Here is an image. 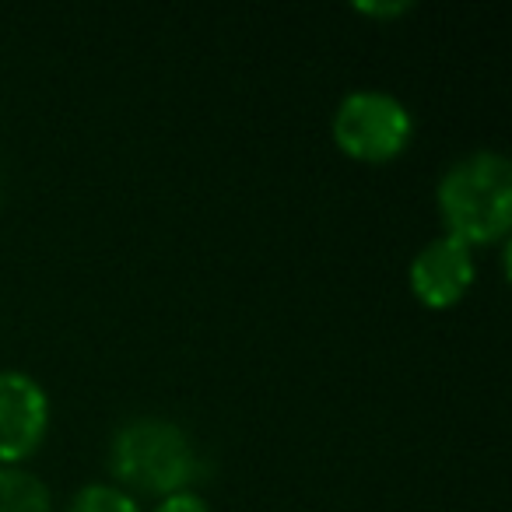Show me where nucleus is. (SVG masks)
<instances>
[{
  "mask_svg": "<svg viewBox=\"0 0 512 512\" xmlns=\"http://www.w3.org/2000/svg\"><path fill=\"white\" fill-rule=\"evenodd\" d=\"M435 200L446 235L470 249L505 242L512 228V162L498 151H474L449 165Z\"/></svg>",
  "mask_w": 512,
  "mask_h": 512,
  "instance_id": "obj_1",
  "label": "nucleus"
},
{
  "mask_svg": "<svg viewBox=\"0 0 512 512\" xmlns=\"http://www.w3.org/2000/svg\"><path fill=\"white\" fill-rule=\"evenodd\" d=\"M67 512H141V505L130 491L116 488V484H85L71 498Z\"/></svg>",
  "mask_w": 512,
  "mask_h": 512,
  "instance_id": "obj_7",
  "label": "nucleus"
},
{
  "mask_svg": "<svg viewBox=\"0 0 512 512\" xmlns=\"http://www.w3.org/2000/svg\"><path fill=\"white\" fill-rule=\"evenodd\" d=\"M474 274H477L474 249L467 242L442 232L439 239L425 242L414 253L407 281H411L414 299L425 309H453L470 292Z\"/></svg>",
  "mask_w": 512,
  "mask_h": 512,
  "instance_id": "obj_5",
  "label": "nucleus"
},
{
  "mask_svg": "<svg viewBox=\"0 0 512 512\" xmlns=\"http://www.w3.org/2000/svg\"><path fill=\"white\" fill-rule=\"evenodd\" d=\"M109 470L116 488L169 498L190 491L200 474V456L190 432L169 418H130L109 442Z\"/></svg>",
  "mask_w": 512,
  "mask_h": 512,
  "instance_id": "obj_2",
  "label": "nucleus"
},
{
  "mask_svg": "<svg viewBox=\"0 0 512 512\" xmlns=\"http://www.w3.org/2000/svg\"><path fill=\"white\" fill-rule=\"evenodd\" d=\"M411 8V4H358V11H365V15H404V11Z\"/></svg>",
  "mask_w": 512,
  "mask_h": 512,
  "instance_id": "obj_9",
  "label": "nucleus"
},
{
  "mask_svg": "<svg viewBox=\"0 0 512 512\" xmlns=\"http://www.w3.org/2000/svg\"><path fill=\"white\" fill-rule=\"evenodd\" d=\"M330 134L348 158L383 165L407 151L414 137V116L397 95L379 92V88H358L341 99Z\"/></svg>",
  "mask_w": 512,
  "mask_h": 512,
  "instance_id": "obj_3",
  "label": "nucleus"
},
{
  "mask_svg": "<svg viewBox=\"0 0 512 512\" xmlns=\"http://www.w3.org/2000/svg\"><path fill=\"white\" fill-rule=\"evenodd\" d=\"M0 512H50V491L22 467H0Z\"/></svg>",
  "mask_w": 512,
  "mask_h": 512,
  "instance_id": "obj_6",
  "label": "nucleus"
},
{
  "mask_svg": "<svg viewBox=\"0 0 512 512\" xmlns=\"http://www.w3.org/2000/svg\"><path fill=\"white\" fill-rule=\"evenodd\" d=\"M50 432V397L29 372H0V467H18Z\"/></svg>",
  "mask_w": 512,
  "mask_h": 512,
  "instance_id": "obj_4",
  "label": "nucleus"
},
{
  "mask_svg": "<svg viewBox=\"0 0 512 512\" xmlns=\"http://www.w3.org/2000/svg\"><path fill=\"white\" fill-rule=\"evenodd\" d=\"M155 512H211V509H207L204 498L193 495V491H176V495L162 498V502L155 505Z\"/></svg>",
  "mask_w": 512,
  "mask_h": 512,
  "instance_id": "obj_8",
  "label": "nucleus"
}]
</instances>
